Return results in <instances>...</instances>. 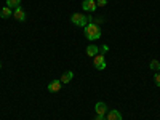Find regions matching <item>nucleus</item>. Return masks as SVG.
Wrapping results in <instances>:
<instances>
[{
    "instance_id": "9d476101",
    "label": "nucleus",
    "mask_w": 160,
    "mask_h": 120,
    "mask_svg": "<svg viewBox=\"0 0 160 120\" xmlns=\"http://www.w3.org/2000/svg\"><path fill=\"white\" fill-rule=\"evenodd\" d=\"M108 120H122V114H120L118 111H109L108 112V117H106Z\"/></svg>"
},
{
    "instance_id": "1a4fd4ad",
    "label": "nucleus",
    "mask_w": 160,
    "mask_h": 120,
    "mask_svg": "<svg viewBox=\"0 0 160 120\" xmlns=\"http://www.w3.org/2000/svg\"><path fill=\"white\" fill-rule=\"evenodd\" d=\"M72 78H74V72H72V71H68V72H64V74L61 75L59 80H61V83H69Z\"/></svg>"
},
{
    "instance_id": "f3484780",
    "label": "nucleus",
    "mask_w": 160,
    "mask_h": 120,
    "mask_svg": "<svg viewBox=\"0 0 160 120\" xmlns=\"http://www.w3.org/2000/svg\"><path fill=\"white\" fill-rule=\"evenodd\" d=\"M95 120H108V118H106L104 115H96V117H95Z\"/></svg>"
},
{
    "instance_id": "9b49d317",
    "label": "nucleus",
    "mask_w": 160,
    "mask_h": 120,
    "mask_svg": "<svg viewBox=\"0 0 160 120\" xmlns=\"http://www.w3.org/2000/svg\"><path fill=\"white\" fill-rule=\"evenodd\" d=\"M11 15H13V8H10V7H3L0 10V18H10Z\"/></svg>"
},
{
    "instance_id": "f03ea898",
    "label": "nucleus",
    "mask_w": 160,
    "mask_h": 120,
    "mask_svg": "<svg viewBox=\"0 0 160 120\" xmlns=\"http://www.w3.org/2000/svg\"><path fill=\"white\" fill-rule=\"evenodd\" d=\"M71 21L77 26V28H85V26L88 24V18L85 15H82V13H74V15L71 16Z\"/></svg>"
},
{
    "instance_id": "7ed1b4c3",
    "label": "nucleus",
    "mask_w": 160,
    "mask_h": 120,
    "mask_svg": "<svg viewBox=\"0 0 160 120\" xmlns=\"http://www.w3.org/2000/svg\"><path fill=\"white\" fill-rule=\"evenodd\" d=\"M93 64H95V68H96L98 71H104V69H106V58H104V55L98 53V55L93 58Z\"/></svg>"
},
{
    "instance_id": "423d86ee",
    "label": "nucleus",
    "mask_w": 160,
    "mask_h": 120,
    "mask_svg": "<svg viewBox=\"0 0 160 120\" xmlns=\"http://www.w3.org/2000/svg\"><path fill=\"white\" fill-rule=\"evenodd\" d=\"M13 16H15L16 21H26V11L21 7H18V8H15V11H13Z\"/></svg>"
},
{
    "instance_id": "6e6552de",
    "label": "nucleus",
    "mask_w": 160,
    "mask_h": 120,
    "mask_svg": "<svg viewBox=\"0 0 160 120\" xmlns=\"http://www.w3.org/2000/svg\"><path fill=\"white\" fill-rule=\"evenodd\" d=\"M98 53H99V48H98L96 45H88V47H87V55H88L90 58H95Z\"/></svg>"
},
{
    "instance_id": "4468645a",
    "label": "nucleus",
    "mask_w": 160,
    "mask_h": 120,
    "mask_svg": "<svg viewBox=\"0 0 160 120\" xmlns=\"http://www.w3.org/2000/svg\"><path fill=\"white\" fill-rule=\"evenodd\" d=\"M154 82L157 83V87H160V71L154 74Z\"/></svg>"
},
{
    "instance_id": "f257e3e1",
    "label": "nucleus",
    "mask_w": 160,
    "mask_h": 120,
    "mask_svg": "<svg viewBox=\"0 0 160 120\" xmlns=\"http://www.w3.org/2000/svg\"><path fill=\"white\" fill-rule=\"evenodd\" d=\"M83 34H85V37L88 40H91V42H93V40L101 38V29H99V26L95 24V22H88L83 28Z\"/></svg>"
},
{
    "instance_id": "20e7f679",
    "label": "nucleus",
    "mask_w": 160,
    "mask_h": 120,
    "mask_svg": "<svg viewBox=\"0 0 160 120\" xmlns=\"http://www.w3.org/2000/svg\"><path fill=\"white\" fill-rule=\"evenodd\" d=\"M96 2L95 0H83V3H82V8L85 10V11H88V13H93L96 10Z\"/></svg>"
},
{
    "instance_id": "ddd939ff",
    "label": "nucleus",
    "mask_w": 160,
    "mask_h": 120,
    "mask_svg": "<svg viewBox=\"0 0 160 120\" xmlns=\"http://www.w3.org/2000/svg\"><path fill=\"white\" fill-rule=\"evenodd\" d=\"M149 66H151V69H152V71H155V72H157V71H160V62H158L157 59H152Z\"/></svg>"
},
{
    "instance_id": "f8f14e48",
    "label": "nucleus",
    "mask_w": 160,
    "mask_h": 120,
    "mask_svg": "<svg viewBox=\"0 0 160 120\" xmlns=\"http://www.w3.org/2000/svg\"><path fill=\"white\" fill-rule=\"evenodd\" d=\"M21 5V0H7V7L10 8H18Z\"/></svg>"
},
{
    "instance_id": "dca6fc26",
    "label": "nucleus",
    "mask_w": 160,
    "mask_h": 120,
    "mask_svg": "<svg viewBox=\"0 0 160 120\" xmlns=\"http://www.w3.org/2000/svg\"><path fill=\"white\" fill-rule=\"evenodd\" d=\"M96 5H98V7H106V5H108V0H98Z\"/></svg>"
},
{
    "instance_id": "39448f33",
    "label": "nucleus",
    "mask_w": 160,
    "mask_h": 120,
    "mask_svg": "<svg viewBox=\"0 0 160 120\" xmlns=\"http://www.w3.org/2000/svg\"><path fill=\"white\" fill-rule=\"evenodd\" d=\"M61 87H62V83H61V80H53V82H50L48 83V91L50 93H58L59 90H61Z\"/></svg>"
},
{
    "instance_id": "2eb2a0df",
    "label": "nucleus",
    "mask_w": 160,
    "mask_h": 120,
    "mask_svg": "<svg viewBox=\"0 0 160 120\" xmlns=\"http://www.w3.org/2000/svg\"><path fill=\"white\" fill-rule=\"evenodd\" d=\"M99 51H101V55H104V53H108V51H109V47L104 43V45H102V47L99 48Z\"/></svg>"
},
{
    "instance_id": "0eeeda50",
    "label": "nucleus",
    "mask_w": 160,
    "mask_h": 120,
    "mask_svg": "<svg viewBox=\"0 0 160 120\" xmlns=\"http://www.w3.org/2000/svg\"><path fill=\"white\" fill-rule=\"evenodd\" d=\"M95 112H96V115H106V112H108V106H106L104 102H96V106H95Z\"/></svg>"
},
{
    "instance_id": "a211bd4d",
    "label": "nucleus",
    "mask_w": 160,
    "mask_h": 120,
    "mask_svg": "<svg viewBox=\"0 0 160 120\" xmlns=\"http://www.w3.org/2000/svg\"><path fill=\"white\" fill-rule=\"evenodd\" d=\"M0 68H2V62H0Z\"/></svg>"
}]
</instances>
